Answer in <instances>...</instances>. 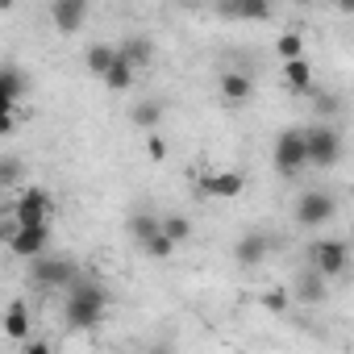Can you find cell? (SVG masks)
Returning <instances> with one entry per match:
<instances>
[{
    "label": "cell",
    "mask_w": 354,
    "mask_h": 354,
    "mask_svg": "<svg viewBox=\"0 0 354 354\" xmlns=\"http://www.w3.org/2000/svg\"><path fill=\"white\" fill-rule=\"evenodd\" d=\"M109 313V292L100 283H88V279H75L67 288V300H63V321L71 329H96Z\"/></svg>",
    "instance_id": "6da1fadb"
},
{
    "label": "cell",
    "mask_w": 354,
    "mask_h": 354,
    "mask_svg": "<svg viewBox=\"0 0 354 354\" xmlns=\"http://www.w3.org/2000/svg\"><path fill=\"white\" fill-rule=\"evenodd\" d=\"M30 275H34V283H38L42 292H67V288L80 279V267H75L71 259H63V254H38Z\"/></svg>",
    "instance_id": "7a4b0ae2"
},
{
    "label": "cell",
    "mask_w": 354,
    "mask_h": 354,
    "mask_svg": "<svg viewBox=\"0 0 354 354\" xmlns=\"http://www.w3.org/2000/svg\"><path fill=\"white\" fill-rule=\"evenodd\" d=\"M308 167V133L304 129H283L275 138V171L279 175H300Z\"/></svg>",
    "instance_id": "3957f363"
},
{
    "label": "cell",
    "mask_w": 354,
    "mask_h": 354,
    "mask_svg": "<svg viewBox=\"0 0 354 354\" xmlns=\"http://www.w3.org/2000/svg\"><path fill=\"white\" fill-rule=\"evenodd\" d=\"M304 133H308V167L329 171L342 162V133L333 125H308Z\"/></svg>",
    "instance_id": "277c9868"
},
{
    "label": "cell",
    "mask_w": 354,
    "mask_h": 354,
    "mask_svg": "<svg viewBox=\"0 0 354 354\" xmlns=\"http://www.w3.org/2000/svg\"><path fill=\"white\" fill-rule=\"evenodd\" d=\"M50 213H55L50 192L38 188V184L21 188V196L13 201V221H17V225H50Z\"/></svg>",
    "instance_id": "5b68a950"
},
{
    "label": "cell",
    "mask_w": 354,
    "mask_h": 354,
    "mask_svg": "<svg viewBox=\"0 0 354 354\" xmlns=\"http://www.w3.org/2000/svg\"><path fill=\"white\" fill-rule=\"evenodd\" d=\"M308 259H313V267H317L325 279H337V275H346V267H350V242H342V238H321V242L308 246Z\"/></svg>",
    "instance_id": "8992f818"
},
{
    "label": "cell",
    "mask_w": 354,
    "mask_h": 354,
    "mask_svg": "<svg viewBox=\"0 0 354 354\" xmlns=\"http://www.w3.org/2000/svg\"><path fill=\"white\" fill-rule=\"evenodd\" d=\"M333 213H337V201L329 192H304L296 201V209H292V217H296L300 230H321V225L333 221Z\"/></svg>",
    "instance_id": "52a82bcc"
},
{
    "label": "cell",
    "mask_w": 354,
    "mask_h": 354,
    "mask_svg": "<svg viewBox=\"0 0 354 354\" xmlns=\"http://www.w3.org/2000/svg\"><path fill=\"white\" fill-rule=\"evenodd\" d=\"M5 242H9V250L17 254V259H38V254H46V246H50V230L46 225H9V234H5Z\"/></svg>",
    "instance_id": "ba28073f"
},
{
    "label": "cell",
    "mask_w": 354,
    "mask_h": 354,
    "mask_svg": "<svg viewBox=\"0 0 354 354\" xmlns=\"http://www.w3.org/2000/svg\"><path fill=\"white\" fill-rule=\"evenodd\" d=\"M88 21V0H50V26L59 34H80Z\"/></svg>",
    "instance_id": "9c48e42d"
},
{
    "label": "cell",
    "mask_w": 354,
    "mask_h": 354,
    "mask_svg": "<svg viewBox=\"0 0 354 354\" xmlns=\"http://www.w3.org/2000/svg\"><path fill=\"white\" fill-rule=\"evenodd\" d=\"M201 192H205V196H217V201H238V196L246 192V175H242V171L205 175V180H201Z\"/></svg>",
    "instance_id": "30bf717a"
},
{
    "label": "cell",
    "mask_w": 354,
    "mask_h": 354,
    "mask_svg": "<svg viewBox=\"0 0 354 354\" xmlns=\"http://www.w3.org/2000/svg\"><path fill=\"white\" fill-rule=\"evenodd\" d=\"M325 283H329V279H325L317 267H308V271H300V275L292 279V296H296L300 304H325V296H329Z\"/></svg>",
    "instance_id": "8fae6325"
},
{
    "label": "cell",
    "mask_w": 354,
    "mask_h": 354,
    "mask_svg": "<svg viewBox=\"0 0 354 354\" xmlns=\"http://www.w3.org/2000/svg\"><path fill=\"white\" fill-rule=\"evenodd\" d=\"M271 254V238L267 234H246V238H238V246H234V263L238 267H259L263 259Z\"/></svg>",
    "instance_id": "7c38bea8"
},
{
    "label": "cell",
    "mask_w": 354,
    "mask_h": 354,
    "mask_svg": "<svg viewBox=\"0 0 354 354\" xmlns=\"http://www.w3.org/2000/svg\"><path fill=\"white\" fill-rule=\"evenodd\" d=\"M34 333V321H30V304L26 300H13L5 308V337L9 342H26Z\"/></svg>",
    "instance_id": "4fadbf2b"
},
{
    "label": "cell",
    "mask_w": 354,
    "mask_h": 354,
    "mask_svg": "<svg viewBox=\"0 0 354 354\" xmlns=\"http://www.w3.org/2000/svg\"><path fill=\"white\" fill-rule=\"evenodd\" d=\"M221 13L238 21H267L271 17V0H221Z\"/></svg>",
    "instance_id": "5bb4252c"
},
{
    "label": "cell",
    "mask_w": 354,
    "mask_h": 354,
    "mask_svg": "<svg viewBox=\"0 0 354 354\" xmlns=\"http://www.w3.org/2000/svg\"><path fill=\"white\" fill-rule=\"evenodd\" d=\"M283 80H288V92H300V96H313L317 84H313V67L304 59H288L283 63Z\"/></svg>",
    "instance_id": "9a60e30c"
},
{
    "label": "cell",
    "mask_w": 354,
    "mask_h": 354,
    "mask_svg": "<svg viewBox=\"0 0 354 354\" xmlns=\"http://www.w3.org/2000/svg\"><path fill=\"white\" fill-rule=\"evenodd\" d=\"M250 92H254V80H250L246 71H225V75H221V96H225L230 104L250 100Z\"/></svg>",
    "instance_id": "2e32d148"
},
{
    "label": "cell",
    "mask_w": 354,
    "mask_h": 354,
    "mask_svg": "<svg viewBox=\"0 0 354 354\" xmlns=\"http://www.w3.org/2000/svg\"><path fill=\"white\" fill-rule=\"evenodd\" d=\"M117 59H121V50H117V46L96 42V46H88V59H84V63H88V71H92V75H100V80H104V75L113 71V63H117Z\"/></svg>",
    "instance_id": "e0dca14e"
},
{
    "label": "cell",
    "mask_w": 354,
    "mask_h": 354,
    "mask_svg": "<svg viewBox=\"0 0 354 354\" xmlns=\"http://www.w3.org/2000/svg\"><path fill=\"white\" fill-rule=\"evenodd\" d=\"M117 50H121V59H129L138 71H142V67L154 59V42H150V38H142V34H138V38H125Z\"/></svg>",
    "instance_id": "ac0fdd59"
},
{
    "label": "cell",
    "mask_w": 354,
    "mask_h": 354,
    "mask_svg": "<svg viewBox=\"0 0 354 354\" xmlns=\"http://www.w3.org/2000/svg\"><path fill=\"white\" fill-rule=\"evenodd\" d=\"M125 230H129V238H133L138 246H146V242H150V238L162 230V217H154V213H133Z\"/></svg>",
    "instance_id": "d6986e66"
},
{
    "label": "cell",
    "mask_w": 354,
    "mask_h": 354,
    "mask_svg": "<svg viewBox=\"0 0 354 354\" xmlns=\"http://www.w3.org/2000/svg\"><path fill=\"white\" fill-rule=\"evenodd\" d=\"M26 88H30V84H26V75H21L13 63L0 71V96H5V104H17V100L26 96Z\"/></svg>",
    "instance_id": "ffe728a7"
},
{
    "label": "cell",
    "mask_w": 354,
    "mask_h": 354,
    "mask_svg": "<svg viewBox=\"0 0 354 354\" xmlns=\"http://www.w3.org/2000/svg\"><path fill=\"white\" fill-rule=\"evenodd\" d=\"M133 75H138V67H133L129 59H117L113 71L104 75V88H109V92H129V88H133Z\"/></svg>",
    "instance_id": "44dd1931"
},
{
    "label": "cell",
    "mask_w": 354,
    "mask_h": 354,
    "mask_svg": "<svg viewBox=\"0 0 354 354\" xmlns=\"http://www.w3.org/2000/svg\"><path fill=\"white\" fill-rule=\"evenodd\" d=\"M129 121H133L138 129H154V125L162 121V100H142V104H133V109H129Z\"/></svg>",
    "instance_id": "7402d4cb"
},
{
    "label": "cell",
    "mask_w": 354,
    "mask_h": 354,
    "mask_svg": "<svg viewBox=\"0 0 354 354\" xmlns=\"http://www.w3.org/2000/svg\"><path fill=\"white\" fill-rule=\"evenodd\" d=\"M175 246H180V242H175L171 234H162V230H158V234H154V238H150V242H146L142 250H146V259L162 263V259H171V254H175Z\"/></svg>",
    "instance_id": "603a6c76"
},
{
    "label": "cell",
    "mask_w": 354,
    "mask_h": 354,
    "mask_svg": "<svg viewBox=\"0 0 354 354\" xmlns=\"http://www.w3.org/2000/svg\"><path fill=\"white\" fill-rule=\"evenodd\" d=\"M162 234H171L175 242H188V238H192V221H188L184 213H167V217H162Z\"/></svg>",
    "instance_id": "cb8c5ba5"
},
{
    "label": "cell",
    "mask_w": 354,
    "mask_h": 354,
    "mask_svg": "<svg viewBox=\"0 0 354 354\" xmlns=\"http://www.w3.org/2000/svg\"><path fill=\"white\" fill-rule=\"evenodd\" d=\"M275 55H279L283 63H288V59H304V38H300V34H279Z\"/></svg>",
    "instance_id": "d4e9b609"
},
{
    "label": "cell",
    "mask_w": 354,
    "mask_h": 354,
    "mask_svg": "<svg viewBox=\"0 0 354 354\" xmlns=\"http://www.w3.org/2000/svg\"><path fill=\"white\" fill-rule=\"evenodd\" d=\"M313 109H317V117H333L342 109V100L329 96V92H313Z\"/></svg>",
    "instance_id": "484cf974"
},
{
    "label": "cell",
    "mask_w": 354,
    "mask_h": 354,
    "mask_svg": "<svg viewBox=\"0 0 354 354\" xmlns=\"http://www.w3.org/2000/svg\"><path fill=\"white\" fill-rule=\"evenodd\" d=\"M17 171H21L17 158H5V167H0V188H13L17 184Z\"/></svg>",
    "instance_id": "4316f807"
},
{
    "label": "cell",
    "mask_w": 354,
    "mask_h": 354,
    "mask_svg": "<svg viewBox=\"0 0 354 354\" xmlns=\"http://www.w3.org/2000/svg\"><path fill=\"white\" fill-rule=\"evenodd\" d=\"M263 304H267L271 313H279V308L288 304V296H283V292H271V296H263Z\"/></svg>",
    "instance_id": "83f0119b"
},
{
    "label": "cell",
    "mask_w": 354,
    "mask_h": 354,
    "mask_svg": "<svg viewBox=\"0 0 354 354\" xmlns=\"http://www.w3.org/2000/svg\"><path fill=\"white\" fill-rule=\"evenodd\" d=\"M26 354H50V342H34V337H26Z\"/></svg>",
    "instance_id": "f1b7e54d"
},
{
    "label": "cell",
    "mask_w": 354,
    "mask_h": 354,
    "mask_svg": "<svg viewBox=\"0 0 354 354\" xmlns=\"http://www.w3.org/2000/svg\"><path fill=\"white\" fill-rule=\"evenodd\" d=\"M167 154V146H162V138H150V158H162Z\"/></svg>",
    "instance_id": "f546056e"
},
{
    "label": "cell",
    "mask_w": 354,
    "mask_h": 354,
    "mask_svg": "<svg viewBox=\"0 0 354 354\" xmlns=\"http://www.w3.org/2000/svg\"><path fill=\"white\" fill-rule=\"evenodd\" d=\"M333 5H337L342 13H354V0H333Z\"/></svg>",
    "instance_id": "4dcf8cb0"
},
{
    "label": "cell",
    "mask_w": 354,
    "mask_h": 354,
    "mask_svg": "<svg viewBox=\"0 0 354 354\" xmlns=\"http://www.w3.org/2000/svg\"><path fill=\"white\" fill-rule=\"evenodd\" d=\"M13 5H17V0H0V13H13Z\"/></svg>",
    "instance_id": "1f68e13d"
},
{
    "label": "cell",
    "mask_w": 354,
    "mask_h": 354,
    "mask_svg": "<svg viewBox=\"0 0 354 354\" xmlns=\"http://www.w3.org/2000/svg\"><path fill=\"white\" fill-rule=\"evenodd\" d=\"M180 5H196V0H180Z\"/></svg>",
    "instance_id": "d6a6232c"
}]
</instances>
